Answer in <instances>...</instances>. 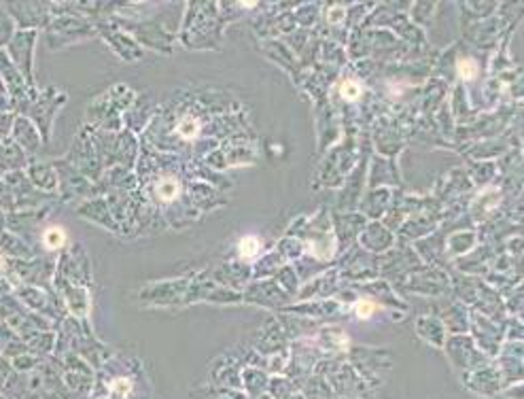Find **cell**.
Masks as SVG:
<instances>
[{
	"label": "cell",
	"mask_w": 524,
	"mask_h": 399,
	"mask_svg": "<svg viewBox=\"0 0 524 399\" xmlns=\"http://www.w3.org/2000/svg\"><path fill=\"white\" fill-rule=\"evenodd\" d=\"M130 380H126V378H121V380H117V382H113V393L115 395H119V397H126L128 393H130Z\"/></svg>",
	"instance_id": "obj_5"
},
{
	"label": "cell",
	"mask_w": 524,
	"mask_h": 399,
	"mask_svg": "<svg viewBox=\"0 0 524 399\" xmlns=\"http://www.w3.org/2000/svg\"><path fill=\"white\" fill-rule=\"evenodd\" d=\"M259 251V240L257 238H244L242 242H240V255L244 257V259H251V257H255V253Z\"/></svg>",
	"instance_id": "obj_3"
},
{
	"label": "cell",
	"mask_w": 524,
	"mask_h": 399,
	"mask_svg": "<svg viewBox=\"0 0 524 399\" xmlns=\"http://www.w3.org/2000/svg\"><path fill=\"white\" fill-rule=\"evenodd\" d=\"M342 94H344L348 100H354V98L359 96V87H357V83H344Z\"/></svg>",
	"instance_id": "obj_6"
},
{
	"label": "cell",
	"mask_w": 524,
	"mask_h": 399,
	"mask_svg": "<svg viewBox=\"0 0 524 399\" xmlns=\"http://www.w3.org/2000/svg\"><path fill=\"white\" fill-rule=\"evenodd\" d=\"M198 121L195 119H185V121H181V126H179V134L183 136V138H193L195 134H198Z\"/></svg>",
	"instance_id": "obj_4"
},
{
	"label": "cell",
	"mask_w": 524,
	"mask_h": 399,
	"mask_svg": "<svg viewBox=\"0 0 524 399\" xmlns=\"http://www.w3.org/2000/svg\"><path fill=\"white\" fill-rule=\"evenodd\" d=\"M0 270H5V259H3V257H0Z\"/></svg>",
	"instance_id": "obj_9"
},
{
	"label": "cell",
	"mask_w": 524,
	"mask_h": 399,
	"mask_svg": "<svg viewBox=\"0 0 524 399\" xmlns=\"http://www.w3.org/2000/svg\"><path fill=\"white\" fill-rule=\"evenodd\" d=\"M43 240H45L47 249H60V246L64 244V240H66L64 229H62V227H49L45 232V238H43Z\"/></svg>",
	"instance_id": "obj_1"
},
{
	"label": "cell",
	"mask_w": 524,
	"mask_h": 399,
	"mask_svg": "<svg viewBox=\"0 0 524 399\" xmlns=\"http://www.w3.org/2000/svg\"><path fill=\"white\" fill-rule=\"evenodd\" d=\"M176 193H179V185H176V181H162L157 185V196L162 198V200H172V198H176Z\"/></svg>",
	"instance_id": "obj_2"
},
{
	"label": "cell",
	"mask_w": 524,
	"mask_h": 399,
	"mask_svg": "<svg viewBox=\"0 0 524 399\" xmlns=\"http://www.w3.org/2000/svg\"><path fill=\"white\" fill-rule=\"evenodd\" d=\"M460 73H463L465 77H471V75L475 73V68H471L469 64H463V66H460Z\"/></svg>",
	"instance_id": "obj_8"
},
{
	"label": "cell",
	"mask_w": 524,
	"mask_h": 399,
	"mask_svg": "<svg viewBox=\"0 0 524 399\" xmlns=\"http://www.w3.org/2000/svg\"><path fill=\"white\" fill-rule=\"evenodd\" d=\"M371 310H374V306H371L369 301H361V304H357V312H359L361 316H367Z\"/></svg>",
	"instance_id": "obj_7"
}]
</instances>
